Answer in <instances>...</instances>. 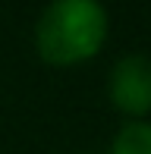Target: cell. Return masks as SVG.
I'll return each mask as SVG.
<instances>
[{"mask_svg":"<svg viewBox=\"0 0 151 154\" xmlns=\"http://www.w3.org/2000/svg\"><path fill=\"white\" fill-rule=\"evenodd\" d=\"M107 101L126 120L151 116V57L148 54H126L110 66Z\"/></svg>","mask_w":151,"mask_h":154,"instance_id":"7a4b0ae2","label":"cell"},{"mask_svg":"<svg viewBox=\"0 0 151 154\" xmlns=\"http://www.w3.org/2000/svg\"><path fill=\"white\" fill-rule=\"evenodd\" d=\"M110 35V13L101 0H51L35 19V54L54 69L94 60Z\"/></svg>","mask_w":151,"mask_h":154,"instance_id":"6da1fadb","label":"cell"},{"mask_svg":"<svg viewBox=\"0 0 151 154\" xmlns=\"http://www.w3.org/2000/svg\"><path fill=\"white\" fill-rule=\"evenodd\" d=\"M107 154H151V120H126Z\"/></svg>","mask_w":151,"mask_h":154,"instance_id":"3957f363","label":"cell"}]
</instances>
